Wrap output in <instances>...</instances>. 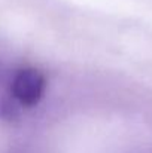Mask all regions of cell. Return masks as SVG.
<instances>
[{"mask_svg":"<svg viewBox=\"0 0 152 153\" xmlns=\"http://www.w3.org/2000/svg\"><path fill=\"white\" fill-rule=\"evenodd\" d=\"M48 88L45 73L31 65L16 68L6 82L4 107L28 110L42 101Z\"/></svg>","mask_w":152,"mask_h":153,"instance_id":"cell-1","label":"cell"}]
</instances>
